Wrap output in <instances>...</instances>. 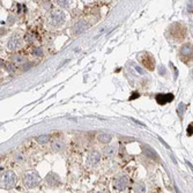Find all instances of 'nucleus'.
<instances>
[{
    "mask_svg": "<svg viewBox=\"0 0 193 193\" xmlns=\"http://www.w3.org/2000/svg\"><path fill=\"white\" fill-rule=\"evenodd\" d=\"M88 27H89V26H88L87 21H84V20L78 21V22L73 26V34H74V35H80V34L84 32L86 30L88 29Z\"/></svg>",
    "mask_w": 193,
    "mask_h": 193,
    "instance_id": "9",
    "label": "nucleus"
},
{
    "mask_svg": "<svg viewBox=\"0 0 193 193\" xmlns=\"http://www.w3.org/2000/svg\"><path fill=\"white\" fill-rule=\"evenodd\" d=\"M186 134H187L188 136L193 135V123H191V124L187 126V128H186Z\"/></svg>",
    "mask_w": 193,
    "mask_h": 193,
    "instance_id": "21",
    "label": "nucleus"
},
{
    "mask_svg": "<svg viewBox=\"0 0 193 193\" xmlns=\"http://www.w3.org/2000/svg\"><path fill=\"white\" fill-rule=\"evenodd\" d=\"M115 153H116V148L113 147V146H110V147H106V148L104 149V154L108 156H112L115 155Z\"/></svg>",
    "mask_w": 193,
    "mask_h": 193,
    "instance_id": "19",
    "label": "nucleus"
},
{
    "mask_svg": "<svg viewBox=\"0 0 193 193\" xmlns=\"http://www.w3.org/2000/svg\"><path fill=\"white\" fill-rule=\"evenodd\" d=\"M100 160H101V154L97 150H90L89 153H88V155H87V162L90 165L97 164L100 162Z\"/></svg>",
    "mask_w": 193,
    "mask_h": 193,
    "instance_id": "10",
    "label": "nucleus"
},
{
    "mask_svg": "<svg viewBox=\"0 0 193 193\" xmlns=\"http://www.w3.org/2000/svg\"><path fill=\"white\" fill-rule=\"evenodd\" d=\"M186 110V104L185 103H179L178 104V108H177V113H178L179 118L182 119L183 118V115H184V112H185Z\"/></svg>",
    "mask_w": 193,
    "mask_h": 193,
    "instance_id": "18",
    "label": "nucleus"
},
{
    "mask_svg": "<svg viewBox=\"0 0 193 193\" xmlns=\"http://www.w3.org/2000/svg\"><path fill=\"white\" fill-rule=\"evenodd\" d=\"M170 66L172 67V69H173V72H175V79H177V76H178V72H177L176 67L173 66V64H172V63H170Z\"/></svg>",
    "mask_w": 193,
    "mask_h": 193,
    "instance_id": "26",
    "label": "nucleus"
},
{
    "mask_svg": "<svg viewBox=\"0 0 193 193\" xmlns=\"http://www.w3.org/2000/svg\"><path fill=\"white\" fill-rule=\"evenodd\" d=\"M32 54H34L36 58H41V57H43V50H42L41 47H37V49L34 50Z\"/></svg>",
    "mask_w": 193,
    "mask_h": 193,
    "instance_id": "20",
    "label": "nucleus"
},
{
    "mask_svg": "<svg viewBox=\"0 0 193 193\" xmlns=\"http://www.w3.org/2000/svg\"><path fill=\"white\" fill-rule=\"evenodd\" d=\"M170 35L175 41H183L186 35L185 27L182 23H173L170 27Z\"/></svg>",
    "mask_w": 193,
    "mask_h": 193,
    "instance_id": "3",
    "label": "nucleus"
},
{
    "mask_svg": "<svg viewBox=\"0 0 193 193\" xmlns=\"http://www.w3.org/2000/svg\"><path fill=\"white\" fill-rule=\"evenodd\" d=\"M49 140H50V135H47V134H43V135H39L36 138V141L41 145H44L46 142H49Z\"/></svg>",
    "mask_w": 193,
    "mask_h": 193,
    "instance_id": "17",
    "label": "nucleus"
},
{
    "mask_svg": "<svg viewBox=\"0 0 193 193\" xmlns=\"http://www.w3.org/2000/svg\"><path fill=\"white\" fill-rule=\"evenodd\" d=\"M133 190L135 193H145L146 191V187H145V184L141 183V182H136L133 185Z\"/></svg>",
    "mask_w": 193,
    "mask_h": 193,
    "instance_id": "16",
    "label": "nucleus"
},
{
    "mask_svg": "<svg viewBox=\"0 0 193 193\" xmlns=\"http://www.w3.org/2000/svg\"><path fill=\"white\" fill-rule=\"evenodd\" d=\"M143 153H145V155H147L148 157L153 158V160H158V155H157V153H156L153 148H148V147H146V149L143 150Z\"/></svg>",
    "mask_w": 193,
    "mask_h": 193,
    "instance_id": "15",
    "label": "nucleus"
},
{
    "mask_svg": "<svg viewBox=\"0 0 193 193\" xmlns=\"http://www.w3.org/2000/svg\"><path fill=\"white\" fill-rule=\"evenodd\" d=\"M39 180H41V177L38 175V172L36 171H30V172H27L24 178H23V182H24V185L27 187H35L39 184Z\"/></svg>",
    "mask_w": 193,
    "mask_h": 193,
    "instance_id": "4",
    "label": "nucleus"
},
{
    "mask_svg": "<svg viewBox=\"0 0 193 193\" xmlns=\"http://www.w3.org/2000/svg\"><path fill=\"white\" fill-rule=\"evenodd\" d=\"M97 193H103V192H97Z\"/></svg>",
    "mask_w": 193,
    "mask_h": 193,
    "instance_id": "30",
    "label": "nucleus"
},
{
    "mask_svg": "<svg viewBox=\"0 0 193 193\" xmlns=\"http://www.w3.org/2000/svg\"><path fill=\"white\" fill-rule=\"evenodd\" d=\"M158 139H160V141L162 142V143H163V145L165 146V147H167V148H169V146H168V145H167V143H165V142L163 141V139H162V138H160V136H158Z\"/></svg>",
    "mask_w": 193,
    "mask_h": 193,
    "instance_id": "29",
    "label": "nucleus"
},
{
    "mask_svg": "<svg viewBox=\"0 0 193 193\" xmlns=\"http://www.w3.org/2000/svg\"><path fill=\"white\" fill-rule=\"evenodd\" d=\"M173 98H175V96H173L171 93H168V94L161 93V94H157L155 97L156 102H157V104H160V105H165L167 103H170V102L173 101Z\"/></svg>",
    "mask_w": 193,
    "mask_h": 193,
    "instance_id": "7",
    "label": "nucleus"
},
{
    "mask_svg": "<svg viewBox=\"0 0 193 193\" xmlns=\"http://www.w3.org/2000/svg\"><path fill=\"white\" fill-rule=\"evenodd\" d=\"M138 60L140 61L143 67H146L149 71H154L155 68V59L153 57V54H150L148 52H141L138 54Z\"/></svg>",
    "mask_w": 193,
    "mask_h": 193,
    "instance_id": "2",
    "label": "nucleus"
},
{
    "mask_svg": "<svg viewBox=\"0 0 193 193\" xmlns=\"http://www.w3.org/2000/svg\"><path fill=\"white\" fill-rule=\"evenodd\" d=\"M45 180H46L47 185L51 186V187H56V186H57L60 183L59 176H58L57 173H54V172H50V173L46 176Z\"/></svg>",
    "mask_w": 193,
    "mask_h": 193,
    "instance_id": "11",
    "label": "nucleus"
},
{
    "mask_svg": "<svg viewBox=\"0 0 193 193\" xmlns=\"http://www.w3.org/2000/svg\"><path fill=\"white\" fill-rule=\"evenodd\" d=\"M64 21H65V13L61 12L60 9L53 11L50 15V17H49V22L53 27H59L64 23Z\"/></svg>",
    "mask_w": 193,
    "mask_h": 193,
    "instance_id": "5",
    "label": "nucleus"
},
{
    "mask_svg": "<svg viewBox=\"0 0 193 193\" xmlns=\"http://www.w3.org/2000/svg\"><path fill=\"white\" fill-rule=\"evenodd\" d=\"M21 45H22V38L20 36H12L7 42V47L12 51L19 50L21 47Z\"/></svg>",
    "mask_w": 193,
    "mask_h": 193,
    "instance_id": "6",
    "label": "nucleus"
},
{
    "mask_svg": "<svg viewBox=\"0 0 193 193\" xmlns=\"http://www.w3.org/2000/svg\"><path fill=\"white\" fill-rule=\"evenodd\" d=\"M134 67H135V69H136V71H138L139 73H141V74H145V71H143L142 68H140L139 66H134Z\"/></svg>",
    "mask_w": 193,
    "mask_h": 193,
    "instance_id": "28",
    "label": "nucleus"
},
{
    "mask_svg": "<svg viewBox=\"0 0 193 193\" xmlns=\"http://www.w3.org/2000/svg\"><path fill=\"white\" fill-rule=\"evenodd\" d=\"M13 61H14V63H17V64H20V63H22L23 61V58L21 57V56H15V57H13Z\"/></svg>",
    "mask_w": 193,
    "mask_h": 193,
    "instance_id": "22",
    "label": "nucleus"
},
{
    "mask_svg": "<svg viewBox=\"0 0 193 193\" xmlns=\"http://www.w3.org/2000/svg\"><path fill=\"white\" fill-rule=\"evenodd\" d=\"M51 148L52 150H56V152H60V150H63V149L65 148V143L61 141V140H54V141H52L51 143Z\"/></svg>",
    "mask_w": 193,
    "mask_h": 193,
    "instance_id": "13",
    "label": "nucleus"
},
{
    "mask_svg": "<svg viewBox=\"0 0 193 193\" xmlns=\"http://www.w3.org/2000/svg\"><path fill=\"white\" fill-rule=\"evenodd\" d=\"M180 54L185 58H190L193 56V46L191 44H184L180 47Z\"/></svg>",
    "mask_w": 193,
    "mask_h": 193,
    "instance_id": "12",
    "label": "nucleus"
},
{
    "mask_svg": "<svg viewBox=\"0 0 193 193\" xmlns=\"http://www.w3.org/2000/svg\"><path fill=\"white\" fill-rule=\"evenodd\" d=\"M57 4L61 6V7H68V1H64V0H60V1H57Z\"/></svg>",
    "mask_w": 193,
    "mask_h": 193,
    "instance_id": "24",
    "label": "nucleus"
},
{
    "mask_svg": "<svg viewBox=\"0 0 193 193\" xmlns=\"http://www.w3.org/2000/svg\"><path fill=\"white\" fill-rule=\"evenodd\" d=\"M112 139V135L111 134H108V133H101L97 135V140L102 143H109L111 141Z\"/></svg>",
    "mask_w": 193,
    "mask_h": 193,
    "instance_id": "14",
    "label": "nucleus"
},
{
    "mask_svg": "<svg viewBox=\"0 0 193 193\" xmlns=\"http://www.w3.org/2000/svg\"><path fill=\"white\" fill-rule=\"evenodd\" d=\"M158 73H160L161 75L167 74V69H165V67H164L163 65H161V66H160V68H158Z\"/></svg>",
    "mask_w": 193,
    "mask_h": 193,
    "instance_id": "23",
    "label": "nucleus"
},
{
    "mask_svg": "<svg viewBox=\"0 0 193 193\" xmlns=\"http://www.w3.org/2000/svg\"><path fill=\"white\" fill-rule=\"evenodd\" d=\"M127 185H128V179H127L126 176H119L113 180V187L116 190H119V191L125 190Z\"/></svg>",
    "mask_w": 193,
    "mask_h": 193,
    "instance_id": "8",
    "label": "nucleus"
},
{
    "mask_svg": "<svg viewBox=\"0 0 193 193\" xmlns=\"http://www.w3.org/2000/svg\"><path fill=\"white\" fill-rule=\"evenodd\" d=\"M139 96H140V95H139V93L134 91V93H132V95L130 96V98H128V100H130V101H132V100H135V98H138Z\"/></svg>",
    "mask_w": 193,
    "mask_h": 193,
    "instance_id": "25",
    "label": "nucleus"
},
{
    "mask_svg": "<svg viewBox=\"0 0 193 193\" xmlns=\"http://www.w3.org/2000/svg\"><path fill=\"white\" fill-rule=\"evenodd\" d=\"M132 121H134L135 124H138V125H142V126H145V124H142L141 121H139V120H136V119H134V118H130Z\"/></svg>",
    "mask_w": 193,
    "mask_h": 193,
    "instance_id": "27",
    "label": "nucleus"
},
{
    "mask_svg": "<svg viewBox=\"0 0 193 193\" xmlns=\"http://www.w3.org/2000/svg\"><path fill=\"white\" fill-rule=\"evenodd\" d=\"M16 184V176L13 171L7 170L1 175V187L5 190L13 188Z\"/></svg>",
    "mask_w": 193,
    "mask_h": 193,
    "instance_id": "1",
    "label": "nucleus"
}]
</instances>
